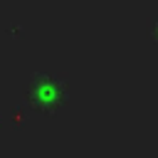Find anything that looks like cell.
<instances>
[{
  "instance_id": "1",
  "label": "cell",
  "mask_w": 158,
  "mask_h": 158,
  "mask_svg": "<svg viewBox=\"0 0 158 158\" xmlns=\"http://www.w3.org/2000/svg\"><path fill=\"white\" fill-rule=\"evenodd\" d=\"M27 96L35 109L40 111H57L67 99V86L62 79L52 74H35L27 89Z\"/></svg>"
}]
</instances>
